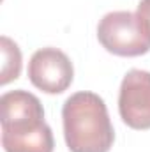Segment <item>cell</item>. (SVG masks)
Here are the masks:
<instances>
[{"label": "cell", "mask_w": 150, "mask_h": 152, "mask_svg": "<svg viewBox=\"0 0 150 152\" xmlns=\"http://www.w3.org/2000/svg\"><path fill=\"white\" fill-rule=\"evenodd\" d=\"M28 80L46 94H62L74 80V67L62 50L51 46L41 48L30 57Z\"/></svg>", "instance_id": "277c9868"}, {"label": "cell", "mask_w": 150, "mask_h": 152, "mask_svg": "<svg viewBox=\"0 0 150 152\" xmlns=\"http://www.w3.org/2000/svg\"><path fill=\"white\" fill-rule=\"evenodd\" d=\"M0 50H2V73H0V85H7L12 80H18L21 73V51L14 41L2 36L0 37Z\"/></svg>", "instance_id": "8992f818"}, {"label": "cell", "mask_w": 150, "mask_h": 152, "mask_svg": "<svg viewBox=\"0 0 150 152\" xmlns=\"http://www.w3.org/2000/svg\"><path fill=\"white\" fill-rule=\"evenodd\" d=\"M97 39L117 57H140L150 51V37L141 28L136 12L131 11L104 14L97 25Z\"/></svg>", "instance_id": "3957f363"}, {"label": "cell", "mask_w": 150, "mask_h": 152, "mask_svg": "<svg viewBox=\"0 0 150 152\" xmlns=\"http://www.w3.org/2000/svg\"><path fill=\"white\" fill-rule=\"evenodd\" d=\"M2 147L5 152H53V131L37 96L18 88L0 97Z\"/></svg>", "instance_id": "6da1fadb"}, {"label": "cell", "mask_w": 150, "mask_h": 152, "mask_svg": "<svg viewBox=\"0 0 150 152\" xmlns=\"http://www.w3.org/2000/svg\"><path fill=\"white\" fill-rule=\"evenodd\" d=\"M64 138L71 152H110L115 131L106 103L95 92L81 90L62 106Z\"/></svg>", "instance_id": "7a4b0ae2"}, {"label": "cell", "mask_w": 150, "mask_h": 152, "mask_svg": "<svg viewBox=\"0 0 150 152\" xmlns=\"http://www.w3.org/2000/svg\"><path fill=\"white\" fill-rule=\"evenodd\" d=\"M136 16L140 20L141 28L150 37V0H140L138 9H136Z\"/></svg>", "instance_id": "52a82bcc"}, {"label": "cell", "mask_w": 150, "mask_h": 152, "mask_svg": "<svg viewBox=\"0 0 150 152\" xmlns=\"http://www.w3.org/2000/svg\"><path fill=\"white\" fill-rule=\"evenodd\" d=\"M118 113L131 129H150V73L131 69L124 76L118 92Z\"/></svg>", "instance_id": "5b68a950"}]
</instances>
